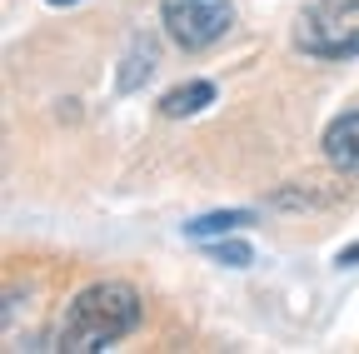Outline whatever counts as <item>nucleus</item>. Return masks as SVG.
Returning a JSON list of instances; mask_svg holds the SVG:
<instances>
[{
	"label": "nucleus",
	"instance_id": "2",
	"mask_svg": "<svg viewBox=\"0 0 359 354\" xmlns=\"http://www.w3.org/2000/svg\"><path fill=\"white\" fill-rule=\"evenodd\" d=\"M294 50L314 60H354L359 55V0H314L294 20Z\"/></svg>",
	"mask_w": 359,
	"mask_h": 354
},
{
	"label": "nucleus",
	"instance_id": "5",
	"mask_svg": "<svg viewBox=\"0 0 359 354\" xmlns=\"http://www.w3.org/2000/svg\"><path fill=\"white\" fill-rule=\"evenodd\" d=\"M205 105H215V85H210V80H185V85H175V90H165L160 115H165V120H190V115H200Z\"/></svg>",
	"mask_w": 359,
	"mask_h": 354
},
{
	"label": "nucleus",
	"instance_id": "8",
	"mask_svg": "<svg viewBox=\"0 0 359 354\" xmlns=\"http://www.w3.org/2000/svg\"><path fill=\"white\" fill-rule=\"evenodd\" d=\"M205 254L215 264H224V270H245V264H255V250L235 235H219V240H205Z\"/></svg>",
	"mask_w": 359,
	"mask_h": 354
},
{
	"label": "nucleus",
	"instance_id": "6",
	"mask_svg": "<svg viewBox=\"0 0 359 354\" xmlns=\"http://www.w3.org/2000/svg\"><path fill=\"white\" fill-rule=\"evenodd\" d=\"M155 65H160V50H155V40H135V46H130V55L120 60L115 90H120V95H135V90H140V85L155 75Z\"/></svg>",
	"mask_w": 359,
	"mask_h": 354
},
{
	"label": "nucleus",
	"instance_id": "3",
	"mask_svg": "<svg viewBox=\"0 0 359 354\" xmlns=\"http://www.w3.org/2000/svg\"><path fill=\"white\" fill-rule=\"evenodd\" d=\"M160 20L180 50H210L235 25V6L230 0H160Z\"/></svg>",
	"mask_w": 359,
	"mask_h": 354
},
{
	"label": "nucleus",
	"instance_id": "10",
	"mask_svg": "<svg viewBox=\"0 0 359 354\" xmlns=\"http://www.w3.org/2000/svg\"><path fill=\"white\" fill-rule=\"evenodd\" d=\"M50 6H80V0H50Z\"/></svg>",
	"mask_w": 359,
	"mask_h": 354
},
{
	"label": "nucleus",
	"instance_id": "7",
	"mask_svg": "<svg viewBox=\"0 0 359 354\" xmlns=\"http://www.w3.org/2000/svg\"><path fill=\"white\" fill-rule=\"evenodd\" d=\"M245 225H255V210H210V215H200V219L185 225V240L205 245V240H219V235H235Z\"/></svg>",
	"mask_w": 359,
	"mask_h": 354
},
{
	"label": "nucleus",
	"instance_id": "1",
	"mask_svg": "<svg viewBox=\"0 0 359 354\" xmlns=\"http://www.w3.org/2000/svg\"><path fill=\"white\" fill-rule=\"evenodd\" d=\"M135 325H140V294L120 280H100V285H85L70 299L60 334H55V349L95 354V349H110L115 339L135 334Z\"/></svg>",
	"mask_w": 359,
	"mask_h": 354
},
{
	"label": "nucleus",
	"instance_id": "4",
	"mask_svg": "<svg viewBox=\"0 0 359 354\" xmlns=\"http://www.w3.org/2000/svg\"><path fill=\"white\" fill-rule=\"evenodd\" d=\"M325 160L344 175H359V110H344L325 125Z\"/></svg>",
	"mask_w": 359,
	"mask_h": 354
},
{
	"label": "nucleus",
	"instance_id": "9",
	"mask_svg": "<svg viewBox=\"0 0 359 354\" xmlns=\"http://www.w3.org/2000/svg\"><path fill=\"white\" fill-rule=\"evenodd\" d=\"M334 264H339V270H349V264H359V245H349V250H339V254H334Z\"/></svg>",
	"mask_w": 359,
	"mask_h": 354
}]
</instances>
